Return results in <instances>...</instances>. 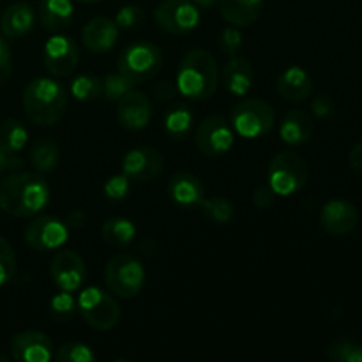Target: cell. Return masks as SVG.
I'll return each mask as SVG.
<instances>
[{"instance_id": "1", "label": "cell", "mask_w": 362, "mask_h": 362, "mask_svg": "<svg viewBox=\"0 0 362 362\" xmlns=\"http://www.w3.org/2000/svg\"><path fill=\"white\" fill-rule=\"evenodd\" d=\"M49 186L41 173H11L0 180V209L14 218H32L48 207Z\"/></svg>"}, {"instance_id": "2", "label": "cell", "mask_w": 362, "mask_h": 362, "mask_svg": "<svg viewBox=\"0 0 362 362\" xmlns=\"http://www.w3.org/2000/svg\"><path fill=\"white\" fill-rule=\"evenodd\" d=\"M219 83V69L214 55L204 48L184 53L177 71V88L186 98L205 101L212 98Z\"/></svg>"}, {"instance_id": "3", "label": "cell", "mask_w": 362, "mask_h": 362, "mask_svg": "<svg viewBox=\"0 0 362 362\" xmlns=\"http://www.w3.org/2000/svg\"><path fill=\"white\" fill-rule=\"evenodd\" d=\"M21 105L27 119L41 127L59 122L67 108V90L52 78H35L25 87Z\"/></svg>"}, {"instance_id": "4", "label": "cell", "mask_w": 362, "mask_h": 362, "mask_svg": "<svg viewBox=\"0 0 362 362\" xmlns=\"http://www.w3.org/2000/svg\"><path fill=\"white\" fill-rule=\"evenodd\" d=\"M163 67V52L158 45L138 41L126 46L117 59V73L134 85L154 78Z\"/></svg>"}, {"instance_id": "5", "label": "cell", "mask_w": 362, "mask_h": 362, "mask_svg": "<svg viewBox=\"0 0 362 362\" xmlns=\"http://www.w3.org/2000/svg\"><path fill=\"white\" fill-rule=\"evenodd\" d=\"M308 177H310V168L306 159L292 151L278 152L269 163V186L279 197L299 193L306 186Z\"/></svg>"}, {"instance_id": "6", "label": "cell", "mask_w": 362, "mask_h": 362, "mask_svg": "<svg viewBox=\"0 0 362 362\" xmlns=\"http://www.w3.org/2000/svg\"><path fill=\"white\" fill-rule=\"evenodd\" d=\"M274 108L264 99H244L230 113L232 129L239 136L255 140L269 134L274 127Z\"/></svg>"}, {"instance_id": "7", "label": "cell", "mask_w": 362, "mask_h": 362, "mask_svg": "<svg viewBox=\"0 0 362 362\" xmlns=\"http://www.w3.org/2000/svg\"><path fill=\"white\" fill-rule=\"evenodd\" d=\"M105 283L112 293L122 299H133L145 285V269L131 255H117L106 264Z\"/></svg>"}, {"instance_id": "8", "label": "cell", "mask_w": 362, "mask_h": 362, "mask_svg": "<svg viewBox=\"0 0 362 362\" xmlns=\"http://www.w3.org/2000/svg\"><path fill=\"white\" fill-rule=\"evenodd\" d=\"M78 310L85 324L95 331H110L120 320V308L106 290L88 286L78 297Z\"/></svg>"}, {"instance_id": "9", "label": "cell", "mask_w": 362, "mask_h": 362, "mask_svg": "<svg viewBox=\"0 0 362 362\" xmlns=\"http://www.w3.org/2000/svg\"><path fill=\"white\" fill-rule=\"evenodd\" d=\"M67 228L69 226L66 225V221L57 216H39L25 226L23 239L32 250L46 253V251L59 250L67 243L69 239Z\"/></svg>"}, {"instance_id": "10", "label": "cell", "mask_w": 362, "mask_h": 362, "mask_svg": "<svg viewBox=\"0 0 362 362\" xmlns=\"http://www.w3.org/2000/svg\"><path fill=\"white\" fill-rule=\"evenodd\" d=\"M156 23L168 34H187L200 23V11L191 0H163L156 7Z\"/></svg>"}, {"instance_id": "11", "label": "cell", "mask_w": 362, "mask_h": 362, "mask_svg": "<svg viewBox=\"0 0 362 362\" xmlns=\"http://www.w3.org/2000/svg\"><path fill=\"white\" fill-rule=\"evenodd\" d=\"M233 129L223 117L212 115L202 120L194 131L197 148L207 158H218L233 147Z\"/></svg>"}, {"instance_id": "12", "label": "cell", "mask_w": 362, "mask_h": 362, "mask_svg": "<svg viewBox=\"0 0 362 362\" xmlns=\"http://www.w3.org/2000/svg\"><path fill=\"white\" fill-rule=\"evenodd\" d=\"M80 62V48L67 35H53L45 45V67L53 76H69Z\"/></svg>"}, {"instance_id": "13", "label": "cell", "mask_w": 362, "mask_h": 362, "mask_svg": "<svg viewBox=\"0 0 362 362\" xmlns=\"http://www.w3.org/2000/svg\"><path fill=\"white\" fill-rule=\"evenodd\" d=\"M49 274H52L57 288L73 293L83 285L87 269H85V262L80 255L69 250H62L53 257Z\"/></svg>"}, {"instance_id": "14", "label": "cell", "mask_w": 362, "mask_h": 362, "mask_svg": "<svg viewBox=\"0 0 362 362\" xmlns=\"http://www.w3.org/2000/svg\"><path fill=\"white\" fill-rule=\"evenodd\" d=\"M165 159L161 152L152 147H138L131 148L122 158V173L129 180L138 182H148V180L158 179L163 172Z\"/></svg>"}, {"instance_id": "15", "label": "cell", "mask_w": 362, "mask_h": 362, "mask_svg": "<svg viewBox=\"0 0 362 362\" xmlns=\"http://www.w3.org/2000/svg\"><path fill=\"white\" fill-rule=\"evenodd\" d=\"M359 225V211L349 200H331L322 207L320 226L334 237H345Z\"/></svg>"}, {"instance_id": "16", "label": "cell", "mask_w": 362, "mask_h": 362, "mask_svg": "<svg viewBox=\"0 0 362 362\" xmlns=\"http://www.w3.org/2000/svg\"><path fill=\"white\" fill-rule=\"evenodd\" d=\"M11 356L18 362H48L53 359V343L41 331L18 332L11 339Z\"/></svg>"}, {"instance_id": "17", "label": "cell", "mask_w": 362, "mask_h": 362, "mask_svg": "<svg viewBox=\"0 0 362 362\" xmlns=\"http://www.w3.org/2000/svg\"><path fill=\"white\" fill-rule=\"evenodd\" d=\"M117 103V119L120 126L129 131H140L148 126L152 119V103L147 95L129 90Z\"/></svg>"}, {"instance_id": "18", "label": "cell", "mask_w": 362, "mask_h": 362, "mask_svg": "<svg viewBox=\"0 0 362 362\" xmlns=\"http://www.w3.org/2000/svg\"><path fill=\"white\" fill-rule=\"evenodd\" d=\"M119 39V27L110 18L99 16L88 21L81 32L83 46L92 53H106L115 46Z\"/></svg>"}, {"instance_id": "19", "label": "cell", "mask_w": 362, "mask_h": 362, "mask_svg": "<svg viewBox=\"0 0 362 362\" xmlns=\"http://www.w3.org/2000/svg\"><path fill=\"white\" fill-rule=\"evenodd\" d=\"M279 95L290 103H304L313 92L311 76L299 66H290L276 80Z\"/></svg>"}, {"instance_id": "20", "label": "cell", "mask_w": 362, "mask_h": 362, "mask_svg": "<svg viewBox=\"0 0 362 362\" xmlns=\"http://www.w3.org/2000/svg\"><path fill=\"white\" fill-rule=\"evenodd\" d=\"M168 193L170 198L180 207H194L204 202L205 187L194 173L179 172L170 179Z\"/></svg>"}, {"instance_id": "21", "label": "cell", "mask_w": 362, "mask_h": 362, "mask_svg": "<svg viewBox=\"0 0 362 362\" xmlns=\"http://www.w3.org/2000/svg\"><path fill=\"white\" fill-rule=\"evenodd\" d=\"M255 69L253 64L243 57H230L223 67V83L233 95H246L253 87Z\"/></svg>"}, {"instance_id": "22", "label": "cell", "mask_w": 362, "mask_h": 362, "mask_svg": "<svg viewBox=\"0 0 362 362\" xmlns=\"http://www.w3.org/2000/svg\"><path fill=\"white\" fill-rule=\"evenodd\" d=\"M34 23L35 13L30 4L14 2L4 11L0 27H2V34L7 39H20L32 30Z\"/></svg>"}, {"instance_id": "23", "label": "cell", "mask_w": 362, "mask_h": 362, "mask_svg": "<svg viewBox=\"0 0 362 362\" xmlns=\"http://www.w3.org/2000/svg\"><path fill=\"white\" fill-rule=\"evenodd\" d=\"M265 0H219L221 16L232 27H250L260 18Z\"/></svg>"}, {"instance_id": "24", "label": "cell", "mask_w": 362, "mask_h": 362, "mask_svg": "<svg viewBox=\"0 0 362 362\" xmlns=\"http://www.w3.org/2000/svg\"><path fill=\"white\" fill-rule=\"evenodd\" d=\"M313 119L304 110H292L286 113L283 119L281 126H279V136L286 145H303L313 136Z\"/></svg>"}, {"instance_id": "25", "label": "cell", "mask_w": 362, "mask_h": 362, "mask_svg": "<svg viewBox=\"0 0 362 362\" xmlns=\"http://www.w3.org/2000/svg\"><path fill=\"white\" fill-rule=\"evenodd\" d=\"M73 2L71 0H41L39 21L49 32H62L73 21Z\"/></svg>"}, {"instance_id": "26", "label": "cell", "mask_w": 362, "mask_h": 362, "mask_svg": "<svg viewBox=\"0 0 362 362\" xmlns=\"http://www.w3.org/2000/svg\"><path fill=\"white\" fill-rule=\"evenodd\" d=\"M101 237L112 247L129 246L136 237V226L127 218H110L103 223Z\"/></svg>"}, {"instance_id": "27", "label": "cell", "mask_w": 362, "mask_h": 362, "mask_svg": "<svg viewBox=\"0 0 362 362\" xmlns=\"http://www.w3.org/2000/svg\"><path fill=\"white\" fill-rule=\"evenodd\" d=\"M60 159L59 145L52 138H41L30 148V165L37 173H49L57 168Z\"/></svg>"}, {"instance_id": "28", "label": "cell", "mask_w": 362, "mask_h": 362, "mask_svg": "<svg viewBox=\"0 0 362 362\" xmlns=\"http://www.w3.org/2000/svg\"><path fill=\"white\" fill-rule=\"evenodd\" d=\"M193 127V112L187 105H175L165 115V131L172 140H182Z\"/></svg>"}, {"instance_id": "29", "label": "cell", "mask_w": 362, "mask_h": 362, "mask_svg": "<svg viewBox=\"0 0 362 362\" xmlns=\"http://www.w3.org/2000/svg\"><path fill=\"white\" fill-rule=\"evenodd\" d=\"M28 140L27 127L16 119H9L0 124V147L11 154H20Z\"/></svg>"}, {"instance_id": "30", "label": "cell", "mask_w": 362, "mask_h": 362, "mask_svg": "<svg viewBox=\"0 0 362 362\" xmlns=\"http://www.w3.org/2000/svg\"><path fill=\"white\" fill-rule=\"evenodd\" d=\"M325 357L332 362H362V343L356 339H336L325 349Z\"/></svg>"}, {"instance_id": "31", "label": "cell", "mask_w": 362, "mask_h": 362, "mask_svg": "<svg viewBox=\"0 0 362 362\" xmlns=\"http://www.w3.org/2000/svg\"><path fill=\"white\" fill-rule=\"evenodd\" d=\"M69 90L78 101H95L103 95V78L95 74H81L71 81Z\"/></svg>"}, {"instance_id": "32", "label": "cell", "mask_w": 362, "mask_h": 362, "mask_svg": "<svg viewBox=\"0 0 362 362\" xmlns=\"http://www.w3.org/2000/svg\"><path fill=\"white\" fill-rule=\"evenodd\" d=\"M204 214L211 219L212 223H218V225H226L233 219L235 216V207H233L232 202L228 198L223 197H211L204 198V202L200 204Z\"/></svg>"}, {"instance_id": "33", "label": "cell", "mask_w": 362, "mask_h": 362, "mask_svg": "<svg viewBox=\"0 0 362 362\" xmlns=\"http://www.w3.org/2000/svg\"><path fill=\"white\" fill-rule=\"evenodd\" d=\"M76 308L78 304L73 299V296L69 292L60 290V293L53 296L52 300H49V317L59 322V324H66V322L73 320Z\"/></svg>"}, {"instance_id": "34", "label": "cell", "mask_w": 362, "mask_h": 362, "mask_svg": "<svg viewBox=\"0 0 362 362\" xmlns=\"http://www.w3.org/2000/svg\"><path fill=\"white\" fill-rule=\"evenodd\" d=\"M57 362H92L95 361V354L85 343L69 341L59 346L55 354Z\"/></svg>"}, {"instance_id": "35", "label": "cell", "mask_w": 362, "mask_h": 362, "mask_svg": "<svg viewBox=\"0 0 362 362\" xmlns=\"http://www.w3.org/2000/svg\"><path fill=\"white\" fill-rule=\"evenodd\" d=\"M134 83L120 73H110L103 78V98L108 101H119L124 94L133 90Z\"/></svg>"}, {"instance_id": "36", "label": "cell", "mask_w": 362, "mask_h": 362, "mask_svg": "<svg viewBox=\"0 0 362 362\" xmlns=\"http://www.w3.org/2000/svg\"><path fill=\"white\" fill-rule=\"evenodd\" d=\"M16 272V255L9 240L0 237V286L9 283Z\"/></svg>"}, {"instance_id": "37", "label": "cell", "mask_w": 362, "mask_h": 362, "mask_svg": "<svg viewBox=\"0 0 362 362\" xmlns=\"http://www.w3.org/2000/svg\"><path fill=\"white\" fill-rule=\"evenodd\" d=\"M115 25L119 28H124V30H133V28H138L145 21L144 11L138 6H124L117 11L115 14Z\"/></svg>"}, {"instance_id": "38", "label": "cell", "mask_w": 362, "mask_h": 362, "mask_svg": "<svg viewBox=\"0 0 362 362\" xmlns=\"http://www.w3.org/2000/svg\"><path fill=\"white\" fill-rule=\"evenodd\" d=\"M105 197L112 202H120L129 193V179L126 175H113L105 182Z\"/></svg>"}, {"instance_id": "39", "label": "cell", "mask_w": 362, "mask_h": 362, "mask_svg": "<svg viewBox=\"0 0 362 362\" xmlns=\"http://www.w3.org/2000/svg\"><path fill=\"white\" fill-rule=\"evenodd\" d=\"M243 46V34L237 30V27H228L219 34V48L228 57H235Z\"/></svg>"}, {"instance_id": "40", "label": "cell", "mask_w": 362, "mask_h": 362, "mask_svg": "<svg viewBox=\"0 0 362 362\" xmlns=\"http://www.w3.org/2000/svg\"><path fill=\"white\" fill-rule=\"evenodd\" d=\"M276 202V193L271 189V186H260L257 187V191L253 193V205L260 211L265 209H271Z\"/></svg>"}, {"instance_id": "41", "label": "cell", "mask_w": 362, "mask_h": 362, "mask_svg": "<svg viewBox=\"0 0 362 362\" xmlns=\"http://www.w3.org/2000/svg\"><path fill=\"white\" fill-rule=\"evenodd\" d=\"M11 71H13V60H11L9 46L0 37V87L9 80Z\"/></svg>"}, {"instance_id": "42", "label": "cell", "mask_w": 362, "mask_h": 362, "mask_svg": "<svg viewBox=\"0 0 362 362\" xmlns=\"http://www.w3.org/2000/svg\"><path fill=\"white\" fill-rule=\"evenodd\" d=\"M23 159L18 154H11L6 148L0 147V173L4 172H18L23 168Z\"/></svg>"}, {"instance_id": "43", "label": "cell", "mask_w": 362, "mask_h": 362, "mask_svg": "<svg viewBox=\"0 0 362 362\" xmlns=\"http://www.w3.org/2000/svg\"><path fill=\"white\" fill-rule=\"evenodd\" d=\"M311 110H313V113L318 119H324V117H329L334 112V103H332V99L327 98V95H318V98L311 103Z\"/></svg>"}, {"instance_id": "44", "label": "cell", "mask_w": 362, "mask_h": 362, "mask_svg": "<svg viewBox=\"0 0 362 362\" xmlns=\"http://www.w3.org/2000/svg\"><path fill=\"white\" fill-rule=\"evenodd\" d=\"M349 159H350V166H352L354 172L362 175V141L361 144H357L356 147L350 151Z\"/></svg>"}, {"instance_id": "45", "label": "cell", "mask_w": 362, "mask_h": 362, "mask_svg": "<svg viewBox=\"0 0 362 362\" xmlns=\"http://www.w3.org/2000/svg\"><path fill=\"white\" fill-rule=\"evenodd\" d=\"M85 223H87V216L81 211H71L69 216H67L66 225L71 226V228H83Z\"/></svg>"}, {"instance_id": "46", "label": "cell", "mask_w": 362, "mask_h": 362, "mask_svg": "<svg viewBox=\"0 0 362 362\" xmlns=\"http://www.w3.org/2000/svg\"><path fill=\"white\" fill-rule=\"evenodd\" d=\"M173 92H175V88H173V85L170 81H161L159 85H156V95H158V99H170L173 95Z\"/></svg>"}, {"instance_id": "47", "label": "cell", "mask_w": 362, "mask_h": 362, "mask_svg": "<svg viewBox=\"0 0 362 362\" xmlns=\"http://www.w3.org/2000/svg\"><path fill=\"white\" fill-rule=\"evenodd\" d=\"M138 246H140L141 253L147 255V257H152V255L156 253V243L151 237H144V240L140 239V244H138Z\"/></svg>"}, {"instance_id": "48", "label": "cell", "mask_w": 362, "mask_h": 362, "mask_svg": "<svg viewBox=\"0 0 362 362\" xmlns=\"http://www.w3.org/2000/svg\"><path fill=\"white\" fill-rule=\"evenodd\" d=\"M194 6L202 7V9H212L216 4H219V0H193Z\"/></svg>"}, {"instance_id": "49", "label": "cell", "mask_w": 362, "mask_h": 362, "mask_svg": "<svg viewBox=\"0 0 362 362\" xmlns=\"http://www.w3.org/2000/svg\"><path fill=\"white\" fill-rule=\"evenodd\" d=\"M78 2H83V4H98V2H103V0H78Z\"/></svg>"}]
</instances>
